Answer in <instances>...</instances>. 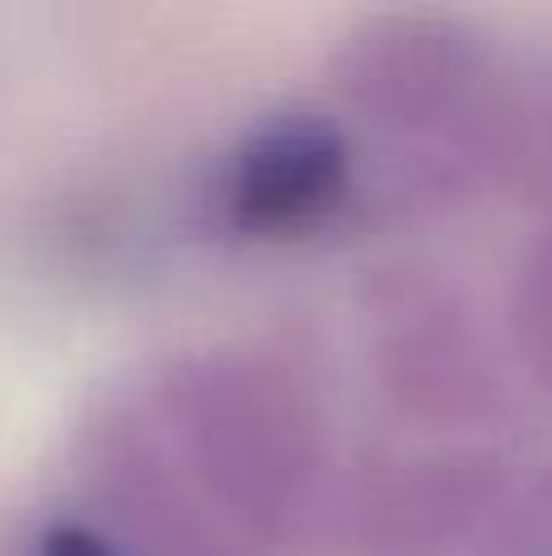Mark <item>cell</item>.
Returning <instances> with one entry per match:
<instances>
[{
	"mask_svg": "<svg viewBox=\"0 0 552 556\" xmlns=\"http://www.w3.org/2000/svg\"><path fill=\"white\" fill-rule=\"evenodd\" d=\"M352 147L328 117L279 113L240 137L221 166L215 205L244 240H303L342 215Z\"/></svg>",
	"mask_w": 552,
	"mask_h": 556,
	"instance_id": "cell-1",
	"label": "cell"
},
{
	"mask_svg": "<svg viewBox=\"0 0 552 556\" xmlns=\"http://www.w3.org/2000/svg\"><path fill=\"white\" fill-rule=\"evenodd\" d=\"M29 556H117V547L103 538V532L88 528V522L59 518V522H49V528L39 532V542H35V552Z\"/></svg>",
	"mask_w": 552,
	"mask_h": 556,
	"instance_id": "cell-2",
	"label": "cell"
}]
</instances>
